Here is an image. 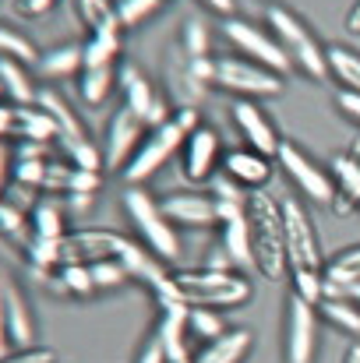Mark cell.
<instances>
[{
	"label": "cell",
	"mask_w": 360,
	"mask_h": 363,
	"mask_svg": "<svg viewBox=\"0 0 360 363\" xmlns=\"http://www.w3.org/2000/svg\"><path fill=\"white\" fill-rule=\"evenodd\" d=\"M283 230H286V268L293 279V293L318 303L325 289V254L318 243V230L311 212L297 198H283Z\"/></svg>",
	"instance_id": "1"
},
{
	"label": "cell",
	"mask_w": 360,
	"mask_h": 363,
	"mask_svg": "<svg viewBox=\"0 0 360 363\" xmlns=\"http://www.w3.org/2000/svg\"><path fill=\"white\" fill-rule=\"evenodd\" d=\"M173 293L184 307L234 311L251 300V279L237 268H180L173 272Z\"/></svg>",
	"instance_id": "2"
},
{
	"label": "cell",
	"mask_w": 360,
	"mask_h": 363,
	"mask_svg": "<svg viewBox=\"0 0 360 363\" xmlns=\"http://www.w3.org/2000/svg\"><path fill=\"white\" fill-rule=\"evenodd\" d=\"M247 226H251V254H254V272L268 282H279L286 268V230H283V205L265 194L251 191L247 198Z\"/></svg>",
	"instance_id": "3"
},
{
	"label": "cell",
	"mask_w": 360,
	"mask_h": 363,
	"mask_svg": "<svg viewBox=\"0 0 360 363\" xmlns=\"http://www.w3.org/2000/svg\"><path fill=\"white\" fill-rule=\"evenodd\" d=\"M265 21L272 25V35L279 39L283 53L290 57L293 71H300V74H307V78H315V82L329 78L325 46H322V39L311 32V25H307L297 11H290L286 4H268Z\"/></svg>",
	"instance_id": "4"
},
{
	"label": "cell",
	"mask_w": 360,
	"mask_h": 363,
	"mask_svg": "<svg viewBox=\"0 0 360 363\" xmlns=\"http://www.w3.org/2000/svg\"><path fill=\"white\" fill-rule=\"evenodd\" d=\"M124 212H127L131 226L138 230L141 247H148L166 264L180 257V233H177V226L163 216L159 201L145 187H127L124 191Z\"/></svg>",
	"instance_id": "5"
},
{
	"label": "cell",
	"mask_w": 360,
	"mask_h": 363,
	"mask_svg": "<svg viewBox=\"0 0 360 363\" xmlns=\"http://www.w3.org/2000/svg\"><path fill=\"white\" fill-rule=\"evenodd\" d=\"M212 89H223L237 99H272L283 92V74L240 53H219L212 57Z\"/></svg>",
	"instance_id": "6"
},
{
	"label": "cell",
	"mask_w": 360,
	"mask_h": 363,
	"mask_svg": "<svg viewBox=\"0 0 360 363\" xmlns=\"http://www.w3.org/2000/svg\"><path fill=\"white\" fill-rule=\"evenodd\" d=\"M223 39L234 46V53L254 60V64H261V67H268V71H276V74H283V78L293 71L290 57H286L283 46H279V39H276L272 32H265L261 25H254V21L227 18V21H223Z\"/></svg>",
	"instance_id": "7"
},
{
	"label": "cell",
	"mask_w": 360,
	"mask_h": 363,
	"mask_svg": "<svg viewBox=\"0 0 360 363\" xmlns=\"http://www.w3.org/2000/svg\"><path fill=\"white\" fill-rule=\"evenodd\" d=\"M276 166L283 169V177H286L307 201L332 205V198H336V180H332V173H329L322 162H315L300 145L283 141V148H279V155H276Z\"/></svg>",
	"instance_id": "8"
},
{
	"label": "cell",
	"mask_w": 360,
	"mask_h": 363,
	"mask_svg": "<svg viewBox=\"0 0 360 363\" xmlns=\"http://www.w3.org/2000/svg\"><path fill=\"white\" fill-rule=\"evenodd\" d=\"M318 353V303L290 293L283 318V363H315Z\"/></svg>",
	"instance_id": "9"
},
{
	"label": "cell",
	"mask_w": 360,
	"mask_h": 363,
	"mask_svg": "<svg viewBox=\"0 0 360 363\" xmlns=\"http://www.w3.org/2000/svg\"><path fill=\"white\" fill-rule=\"evenodd\" d=\"M187 134L177 127V123H163V127H152V134L138 145V152L131 155V162L124 166V180L127 187H141L148 177H156L180 148H184Z\"/></svg>",
	"instance_id": "10"
},
{
	"label": "cell",
	"mask_w": 360,
	"mask_h": 363,
	"mask_svg": "<svg viewBox=\"0 0 360 363\" xmlns=\"http://www.w3.org/2000/svg\"><path fill=\"white\" fill-rule=\"evenodd\" d=\"M131 240L117 233V230H99V226H82L71 230L60 250H64V264H96V261H110V257H124V250Z\"/></svg>",
	"instance_id": "11"
},
{
	"label": "cell",
	"mask_w": 360,
	"mask_h": 363,
	"mask_svg": "<svg viewBox=\"0 0 360 363\" xmlns=\"http://www.w3.org/2000/svg\"><path fill=\"white\" fill-rule=\"evenodd\" d=\"M230 117L237 123L240 138L247 141V148H254V152H261V155H268V159L279 155V148H283L286 138L279 134L276 121L258 106V99H237V103L230 106Z\"/></svg>",
	"instance_id": "12"
},
{
	"label": "cell",
	"mask_w": 360,
	"mask_h": 363,
	"mask_svg": "<svg viewBox=\"0 0 360 363\" xmlns=\"http://www.w3.org/2000/svg\"><path fill=\"white\" fill-rule=\"evenodd\" d=\"M159 208L173 226H187V230L219 226V205L209 191H173L159 201Z\"/></svg>",
	"instance_id": "13"
},
{
	"label": "cell",
	"mask_w": 360,
	"mask_h": 363,
	"mask_svg": "<svg viewBox=\"0 0 360 363\" xmlns=\"http://www.w3.org/2000/svg\"><path fill=\"white\" fill-rule=\"evenodd\" d=\"M145 127L148 123L141 121V117H134L127 106H120L117 113L110 117L107 138H103V166L107 169H124L131 162V155L145 141Z\"/></svg>",
	"instance_id": "14"
},
{
	"label": "cell",
	"mask_w": 360,
	"mask_h": 363,
	"mask_svg": "<svg viewBox=\"0 0 360 363\" xmlns=\"http://www.w3.org/2000/svg\"><path fill=\"white\" fill-rule=\"evenodd\" d=\"M216 166H219V134L202 123L198 130L187 134V141L180 148V173H184V180L202 184V180L216 177Z\"/></svg>",
	"instance_id": "15"
},
{
	"label": "cell",
	"mask_w": 360,
	"mask_h": 363,
	"mask_svg": "<svg viewBox=\"0 0 360 363\" xmlns=\"http://www.w3.org/2000/svg\"><path fill=\"white\" fill-rule=\"evenodd\" d=\"M4 328L11 350H32L36 346V311L25 296V289L7 275L4 279Z\"/></svg>",
	"instance_id": "16"
},
{
	"label": "cell",
	"mask_w": 360,
	"mask_h": 363,
	"mask_svg": "<svg viewBox=\"0 0 360 363\" xmlns=\"http://www.w3.org/2000/svg\"><path fill=\"white\" fill-rule=\"evenodd\" d=\"M219 169L227 177H234L240 187H247V191H265V184L276 173L272 159L261 155V152H254V148H234V152H227Z\"/></svg>",
	"instance_id": "17"
},
{
	"label": "cell",
	"mask_w": 360,
	"mask_h": 363,
	"mask_svg": "<svg viewBox=\"0 0 360 363\" xmlns=\"http://www.w3.org/2000/svg\"><path fill=\"white\" fill-rule=\"evenodd\" d=\"M117 89L124 92V106H127L134 117H141V121H148L156 99L163 96V92H156V85L145 78V71L134 67V64H120L117 67Z\"/></svg>",
	"instance_id": "18"
},
{
	"label": "cell",
	"mask_w": 360,
	"mask_h": 363,
	"mask_svg": "<svg viewBox=\"0 0 360 363\" xmlns=\"http://www.w3.org/2000/svg\"><path fill=\"white\" fill-rule=\"evenodd\" d=\"M251 346H254V335L247 328H227L219 339L205 342L191 357V363H244L247 353H251Z\"/></svg>",
	"instance_id": "19"
},
{
	"label": "cell",
	"mask_w": 360,
	"mask_h": 363,
	"mask_svg": "<svg viewBox=\"0 0 360 363\" xmlns=\"http://www.w3.org/2000/svg\"><path fill=\"white\" fill-rule=\"evenodd\" d=\"M318 318H325L332 328L347 332V335H360V307L332 282H325L322 300H318Z\"/></svg>",
	"instance_id": "20"
},
{
	"label": "cell",
	"mask_w": 360,
	"mask_h": 363,
	"mask_svg": "<svg viewBox=\"0 0 360 363\" xmlns=\"http://www.w3.org/2000/svg\"><path fill=\"white\" fill-rule=\"evenodd\" d=\"M36 71H39L43 78H50V82L82 74V71H85V50H82V43H64V46H53V50L39 53Z\"/></svg>",
	"instance_id": "21"
},
{
	"label": "cell",
	"mask_w": 360,
	"mask_h": 363,
	"mask_svg": "<svg viewBox=\"0 0 360 363\" xmlns=\"http://www.w3.org/2000/svg\"><path fill=\"white\" fill-rule=\"evenodd\" d=\"M219 247L227 250L230 264L237 272L254 268V254H251V226H247V212L234 216V219H223L219 223Z\"/></svg>",
	"instance_id": "22"
},
{
	"label": "cell",
	"mask_w": 360,
	"mask_h": 363,
	"mask_svg": "<svg viewBox=\"0 0 360 363\" xmlns=\"http://www.w3.org/2000/svg\"><path fill=\"white\" fill-rule=\"evenodd\" d=\"M0 89H4V99L14 106H32L39 96V89L32 85L28 64L11 60V57H0Z\"/></svg>",
	"instance_id": "23"
},
{
	"label": "cell",
	"mask_w": 360,
	"mask_h": 363,
	"mask_svg": "<svg viewBox=\"0 0 360 363\" xmlns=\"http://www.w3.org/2000/svg\"><path fill=\"white\" fill-rule=\"evenodd\" d=\"M325 60H329V74L336 78L339 92H360V50L347 43H332L325 46Z\"/></svg>",
	"instance_id": "24"
},
{
	"label": "cell",
	"mask_w": 360,
	"mask_h": 363,
	"mask_svg": "<svg viewBox=\"0 0 360 363\" xmlns=\"http://www.w3.org/2000/svg\"><path fill=\"white\" fill-rule=\"evenodd\" d=\"M14 138L50 145V141H60V130H57L53 117H50L39 103H32V106H18V127H14Z\"/></svg>",
	"instance_id": "25"
},
{
	"label": "cell",
	"mask_w": 360,
	"mask_h": 363,
	"mask_svg": "<svg viewBox=\"0 0 360 363\" xmlns=\"http://www.w3.org/2000/svg\"><path fill=\"white\" fill-rule=\"evenodd\" d=\"M114 89H117V67H85L78 74V96L89 106H103Z\"/></svg>",
	"instance_id": "26"
},
{
	"label": "cell",
	"mask_w": 360,
	"mask_h": 363,
	"mask_svg": "<svg viewBox=\"0 0 360 363\" xmlns=\"http://www.w3.org/2000/svg\"><path fill=\"white\" fill-rule=\"evenodd\" d=\"M75 14L89 28V35L92 32H124L117 21V4L114 0H75Z\"/></svg>",
	"instance_id": "27"
},
{
	"label": "cell",
	"mask_w": 360,
	"mask_h": 363,
	"mask_svg": "<svg viewBox=\"0 0 360 363\" xmlns=\"http://www.w3.org/2000/svg\"><path fill=\"white\" fill-rule=\"evenodd\" d=\"M28 223H32V233L36 237H67L71 230H67V219H64V208H60V201L57 198H39V205L32 208V216H28Z\"/></svg>",
	"instance_id": "28"
},
{
	"label": "cell",
	"mask_w": 360,
	"mask_h": 363,
	"mask_svg": "<svg viewBox=\"0 0 360 363\" xmlns=\"http://www.w3.org/2000/svg\"><path fill=\"white\" fill-rule=\"evenodd\" d=\"M209 46H212V28L205 25V18H198V14L184 18V21H180V46H177V50H180L187 60H202V57H212Z\"/></svg>",
	"instance_id": "29"
},
{
	"label": "cell",
	"mask_w": 360,
	"mask_h": 363,
	"mask_svg": "<svg viewBox=\"0 0 360 363\" xmlns=\"http://www.w3.org/2000/svg\"><path fill=\"white\" fill-rule=\"evenodd\" d=\"M325 282H332L339 289H350L354 282H360V243L343 247L336 257L325 261Z\"/></svg>",
	"instance_id": "30"
},
{
	"label": "cell",
	"mask_w": 360,
	"mask_h": 363,
	"mask_svg": "<svg viewBox=\"0 0 360 363\" xmlns=\"http://www.w3.org/2000/svg\"><path fill=\"white\" fill-rule=\"evenodd\" d=\"M329 173L336 180V194H343L347 201H354L360 208V162L357 159L347 155V152H339V155H332Z\"/></svg>",
	"instance_id": "31"
},
{
	"label": "cell",
	"mask_w": 360,
	"mask_h": 363,
	"mask_svg": "<svg viewBox=\"0 0 360 363\" xmlns=\"http://www.w3.org/2000/svg\"><path fill=\"white\" fill-rule=\"evenodd\" d=\"M85 67H117L120 57V32H92L85 43Z\"/></svg>",
	"instance_id": "32"
},
{
	"label": "cell",
	"mask_w": 360,
	"mask_h": 363,
	"mask_svg": "<svg viewBox=\"0 0 360 363\" xmlns=\"http://www.w3.org/2000/svg\"><path fill=\"white\" fill-rule=\"evenodd\" d=\"M57 286H60L64 296H75V300H89L92 293H99L96 282H92L89 264H60L57 268Z\"/></svg>",
	"instance_id": "33"
},
{
	"label": "cell",
	"mask_w": 360,
	"mask_h": 363,
	"mask_svg": "<svg viewBox=\"0 0 360 363\" xmlns=\"http://www.w3.org/2000/svg\"><path fill=\"white\" fill-rule=\"evenodd\" d=\"M187 332H191L195 339H202V346H205V342L219 339V335L227 332V325H223V314H219V311L191 307V311H187Z\"/></svg>",
	"instance_id": "34"
},
{
	"label": "cell",
	"mask_w": 360,
	"mask_h": 363,
	"mask_svg": "<svg viewBox=\"0 0 360 363\" xmlns=\"http://www.w3.org/2000/svg\"><path fill=\"white\" fill-rule=\"evenodd\" d=\"M0 57H11V60H21V64H36L39 60V50L32 46L28 35H21L18 28H11V25L0 21Z\"/></svg>",
	"instance_id": "35"
},
{
	"label": "cell",
	"mask_w": 360,
	"mask_h": 363,
	"mask_svg": "<svg viewBox=\"0 0 360 363\" xmlns=\"http://www.w3.org/2000/svg\"><path fill=\"white\" fill-rule=\"evenodd\" d=\"M0 237H7V240L14 243H28L32 237V223H28V212H21V208H14V205H0Z\"/></svg>",
	"instance_id": "36"
},
{
	"label": "cell",
	"mask_w": 360,
	"mask_h": 363,
	"mask_svg": "<svg viewBox=\"0 0 360 363\" xmlns=\"http://www.w3.org/2000/svg\"><path fill=\"white\" fill-rule=\"evenodd\" d=\"M89 272H92V282H96V289H120L131 275H127V264L120 261V257H110V261H96V264H89Z\"/></svg>",
	"instance_id": "37"
},
{
	"label": "cell",
	"mask_w": 360,
	"mask_h": 363,
	"mask_svg": "<svg viewBox=\"0 0 360 363\" xmlns=\"http://www.w3.org/2000/svg\"><path fill=\"white\" fill-rule=\"evenodd\" d=\"M50 162H53V159H14V162H11V180L43 191V180H46Z\"/></svg>",
	"instance_id": "38"
},
{
	"label": "cell",
	"mask_w": 360,
	"mask_h": 363,
	"mask_svg": "<svg viewBox=\"0 0 360 363\" xmlns=\"http://www.w3.org/2000/svg\"><path fill=\"white\" fill-rule=\"evenodd\" d=\"M163 0H117V21L120 28H138L159 11Z\"/></svg>",
	"instance_id": "39"
},
{
	"label": "cell",
	"mask_w": 360,
	"mask_h": 363,
	"mask_svg": "<svg viewBox=\"0 0 360 363\" xmlns=\"http://www.w3.org/2000/svg\"><path fill=\"white\" fill-rule=\"evenodd\" d=\"M4 201L14 205V208H21V212H28V216H32V208L39 205L36 187H25V184H18V180H11V184L4 187Z\"/></svg>",
	"instance_id": "40"
},
{
	"label": "cell",
	"mask_w": 360,
	"mask_h": 363,
	"mask_svg": "<svg viewBox=\"0 0 360 363\" xmlns=\"http://www.w3.org/2000/svg\"><path fill=\"white\" fill-rule=\"evenodd\" d=\"M0 363H57V353L46 346H32V350H11L4 353Z\"/></svg>",
	"instance_id": "41"
},
{
	"label": "cell",
	"mask_w": 360,
	"mask_h": 363,
	"mask_svg": "<svg viewBox=\"0 0 360 363\" xmlns=\"http://www.w3.org/2000/svg\"><path fill=\"white\" fill-rule=\"evenodd\" d=\"M134 363H170V357H166V346H163V339H159V332H156V328L145 335V342H141L138 360H134Z\"/></svg>",
	"instance_id": "42"
},
{
	"label": "cell",
	"mask_w": 360,
	"mask_h": 363,
	"mask_svg": "<svg viewBox=\"0 0 360 363\" xmlns=\"http://www.w3.org/2000/svg\"><path fill=\"white\" fill-rule=\"evenodd\" d=\"M336 106L347 121H354L360 127V92H336Z\"/></svg>",
	"instance_id": "43"
},
{
	"label": "cell",
	"mask_w": 360,
	"mask_h": 363,
	"mask_svg": "<svg viewBox=\"0 0 360 363\" xmlns=\"http://www.w3.org/2000/svg\"><path fill=\"white\" fill-rule=\"evenodd\" d=\"M173 123H177L184 134H191V130H198V127H202V117H198V110H195V106H173Z\"/></svg>",
	"instance_id": "44"
},
{
	"label": "cell",
	"mask_w": 360,
	"mask_h": 363,
	"mask_svg": "<svg viewBox=\"0 0 360 363\" xmlns=\"http://www.w3.org/2000/svg\"><path fill=\"white\" fill-rule=\"evenodd\" d=\"M14 127H18V106L0 99V141L4 138H14Z\"/></svg>",
	"instance_id": "45"
},
{
	"label": "cell",
	"mask_w": 360,
	"mask_h": 363,
	"mask_svg": "<svg viewBox=\"0 0 360 363\" xmlns=\"http://www.w3.org/2000/svg\"><path fill=\"white\" fill-rule=\"evenodd\" d=\"M4 279H7V272H0V357H4V353H11L7 328H4Z\"/></svg>",
	"instance_id": "46"
},
{
	"label": "cell",
	"mask_w": 360,
	"mask_h": 363,
	"mask_svg": "<svg viewBox=\"0 0 360 363\" xmlns=\"http://www.w3.org/2000/svg\"><path fill=\"white\" fill-rule=\"evenodd\" d=\"M53 4H57V0H21V11L32 14V18H39V14H46Z\"/></svg>",
	"instance_id": "47"
},
{
	"label": "cell",
	"mask_w": 360,
	"mask_h": 363,
	"mask_svg": "<svg viewBox=\"0 0 360 363\" xmlns=\"http://www.w3.org/2000/svg\"><path fill=\"white\" fill-rule=\"evenodd\" d=\"M209 11H216V14H223V18H234V0H202Z\"/></svg>",
	"instance_id": "48"
},
{
	"label": "cell",
	"mask_w": 360,
	"mask_h": 363,
	"mask_svg": "<svg viewBox=\"0 0 360 363\" xmlns=\"http://www.w3.org/2000/svg\"><path fill=\"white\" fill-rule=\"evenodd\" d=\"M347 28H350L354 35H360V0H354L350 11H347Z\"/></svg>",
	"instance_id": "49"
},
{
	"label": "cell",
	"mask_w": 360,
	"mask_h": 363,
	"mask_svg": "<svg viewBox=\"0 0 360 363\" xmlns=\"http://www.w3.org/2000/svg\"><path fill=\"white\" fill-rule=\"evenodd\" d=\"M343 363H360V342H350V346H347V357H343Z\"/></svg>",
	"instance_id": "50"
},
{
	"label": "cell",
	"mask_w": 360,
	"mask_h": 363,
	"mask_svg": "<svg viewBox=\"0 0 360 363\" xmlns=\"http://www.w3.org/2000/svg\"><path fill=\"white\" fill-rule=\"evenodd\" d=\"M347 155H354V159L360 162V134H354V138H350V145H347Z\"/></svg>",
	"instance_id": "51"
},
{
	"label": "cell",
	"mask_w": 360,
	"mask_h": 363,
	"mask_svg": "<svg viewBox=\"0 0 360 363\" xmlns=\"http://www.w3.org/2000/svg\"><path fill=\"white\" fill-rule=\"evenodd\" d=\"M343 293H347V296H350V300L360 307V282H354V286H350V289H343Z\"/></svg>",
	"instance_id": "52"
},
{
	"label": "cell",
	"mask_w": 360,
	"mask_h": 363,
	"mask_svg": "<svg viewBox=\"0 0 360 363\" xmlns=\"http://www.w3.org/2000/svg\"><path fill=\"white\" fill-rule=\"evenodd\" d=\"M0 155H7V148H4V141H0Z\"/></svg>",
	"instance_id": "53"
},
{
	"label": "cell",
	"mask_w": 360,
	"mask_h": 363,
	"mask_svg": "<svg viewBox=\"0 0 360 363\" xmlns=\"http://www.w3.org/2000/svg\"><path fill=\"white\" fill-rule=\"evenodd\" d=\"M0 205H4V191H0Z\"/></svg>",
	"instance_id": "54"
},
{
	"label": "cell",
	"mask_w": 360,
	"mask_h": 363,
	"mask_svg": "<svg viewBox=\"0 0 360 363\" xmlns=\"http://www.w3.org/2000/svg\"><path fill=\"white\" fill-rule=\"evenodd\" d=\"M0 99H4V89H0Z\"/></svg>",
	"instance_id": "55"
},
{
	"label": "cell",
	"mask_w": 360,
	"mask_h": 363,
	"mask_svg": "<svg viewBox=\"0 0 360 363\" xmlns=\"http://www.w3.org/2000/svg\"><path fill=\"white\" fill-rule=\"evenodd\" d=\"M184 363H191V360H184Z\"/></svg>",
	"instance_id": "56"
},
{
	"label": "cell",
	"mask_w": 360,
	"mask_h": 363,
	"mask_svg": "<svg viewBox=\"0 0 360 363\" xmlns=\"http://www.w3.org/2000/svg\"><path fill=\"white\" fill-rule=\"evenodd\" d=\"M163 4H166V0H163Z\"/></svg>",
	"instance_id": "57"
}]
</instances>
